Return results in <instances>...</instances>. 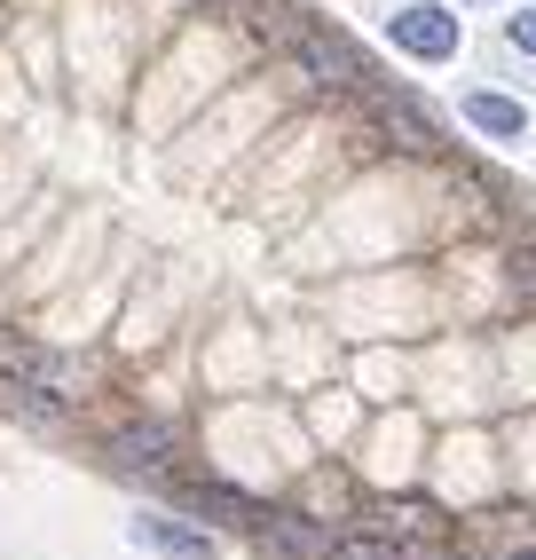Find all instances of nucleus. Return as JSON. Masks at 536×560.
I'll list each match as a JSON object with an SVG mask.
<instances>
[{"label":"nucleus","instance_id":"obj_2","mask_svg":"<svg viewBox=\"0 0 536 560\" xmlns=\"http://www.w3.org/2000/svg\"><path fill=\"white\" fill-rule=\"evenodd\" d=\"M292 56H300V71H308L316 88H331V95H356V88H371V63H363V48L348 40V32H300L292 40Z\"/></svg>","mask_w":536,"mask_h":560},{"label":"nucleus","instance_id":"obj_9","mask_svg":"<svg viewBox=\"0 0 536 560\" xmlns=\"http://www.w3.org/2000/svg\"><path fill=\"white\" fill-rule=\"evenodd\" d=\"M331 560H427V552L395 529H348V537H331Z\"/></svg>","mask_w":536,"mask_h":560},{"label":"nucleus","instance_id":"obj_7","mask_svg":"<svg viewBox=\"0 0 536 560\" xmlns=\"http://www.w3.org/2000/svg\"><path fill=\"white\" fill-rule=\"evenodd\" d=\"M457 110H466V127H474V135H489V142H521V135H528V103H521V95L474 88Z\"/></svg>","mask_w":536,"mask_h":560},{"label":"nucleus","instance_id":"obj_1","mask_svg":"<svg viewBox=\"0 0 536 560\" xmlns=\"http://www.w3.org/2000/svg\"><path fill=\"white\" fill-rule=\"evenodd\" d=\"M387 40L410 63H450L457 40H466V24H457V9H442V0H403V9L387 16Z\"/></svg>","mask_w":536,"mask_h":560},{"label":"nucleus","instance_id":"obj_5","mask_svg":"<svg viewBox=\"0 0 536 560\" xmlns=\"http://www.w3.org/2000/svg\"><path fill=\"white\" fill-rule=\"evenodd\" d=\"M103 451H110V466H119V474H150V481H159V474L174 466V434H166L159 419H127V427H110Z\"/></svg>","mask_w":536,"mask_h":560},{"label":"nucleus","instance_id":"obj_11","mask_svg":"<svg viewBox=\"0 0 536 560\" xmlns=\"http://www.w3.org/2000/svg\"><path fill=\"white\" fill-rule=\"evenodd\" d=\"M387 529L418 545V537H442V513H434L427 498H403V505H387Z\"/></svg>","mask_w":536,"mask_h":560},{"label":"nucleus","instance_id":"obj_8","mask_svg":"<svg viewBox=\"0 0 536 560\" xmlns=\"http://www.w3.org/2000/svg\"><path fill=\"white\" fill-rule=\"evenodd\" d=\"M0 410L32 427H56L63 419V395H40V371H0Z\"/></svg>","mask_w":536,"mask_h":560},{"label":"nucleus","instance_id":"obj_4","mask_svg":"<svg viewBox=\"0 0 536 560\" xmlns=\"http://www.w3.org/2000/svg\"><path fill=\"white\" fill-rule=\"evenodd\" d=\"M363 95L378 103V127L395 135V151H410V159H442V127H434V110L418 103L410 88H387V80H371Z\"/></svg>","mask_w":536,"mask_h":560},{"label":"nucleus","instance_id":"obj_6","mask_svg":"<svg viewBox=\"0 0 536 560\" xmlns=\"http://www.w3.org/2000/svg\"><path fill=\"white\" fill-rule=\"evenodd\" d=\"M135 545L159 552V560H213V529L174 521V513H135Z\"/></svg>","mask_w":536,"mask_h":560},{"label":"nucleus","instance_id":"obj_13","mask_svg":"<svg viewBox=\"0 0 536 560\" xmlns=\"http://www.w3.org/2000/svg\"><path fill=\"white\" fill-rule=\"evenodd\" d=\"M505 560H536V545H521V552H505Z\"/></svg>","mask_w":536,"mask_h":560},{"label":"nucleus","instance_id":"obj_15","mask_svg":"<svg viewBox=\"0 0 536 560\" xmlns=\"http://www.w3.org/2000/svg\"><path fill=\"white\" fill-rule=\"evenodd\" d=\"M474 9H489V0H474Z\"/></svg>","mask_w":536,"mask_h":560},{"label":"nucleus","instance_id":"obj_10","mask_svg":"<svg viewBox=\"0 0 536 560\" xmlns=\"http://www.w3.org/2000/svg\"><path fill=\"white\" fill-rule=\"evenodd\" d=\"M189 505H198V521H229V529H253V498H237L229 481H189Z\"/></svg>","mask_w":536,"mask_h":560},{"label":"nucleus","instance_id":"obj_3","mask_svg":"<svg viewBox=\"0 0 536 560\" xmlns=\"http://www.w3.org/2000/svg\"><path fill=\"white\" fill-rule=\"evenodd\" d=\"M245 537L260 552H277V560H331V529L316 513H292V505H260Z\"/></svg>","mask_w":536,"mask_h":560},{"label":"nucleus","instance_id":"obj_14","mask_svg":"<svg viewBox=\"0 0 536 560\" xmlns=\"http://www.w3.org/2000/svg\"><path fill=\"white\" fill-rule=\"evenodd\" d=\"M427 560H466V552H427Z\"/></svg>","mask_w":536,"mask_h":560},{"label":"nucleus","instance_id":"obj_12","mask_svg":"<svg viewBox=\"0 0 536 560\" xmlns=\"http://www.w3.org/2000/svg\"><path fill=\"white\" fill-rule=\"evenodd\" d=\"M505 40H513L521 56H536V9H513V16H505Z\"/></svg>","mask_w":536,"mask_h":560}]
</instances>
